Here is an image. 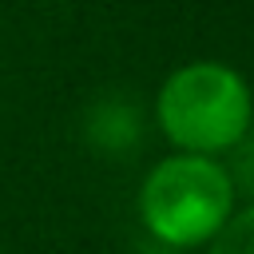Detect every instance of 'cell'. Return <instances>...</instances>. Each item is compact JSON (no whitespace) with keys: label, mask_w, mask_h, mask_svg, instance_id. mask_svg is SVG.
<instances>
[{"label":"cell","mask_w":254,"mask_h":254,"mask_svg":"<svg viewBox=\"0 0 254 254\" xmlns=\"http://www.w3.org/2000/svg\"><path fill=\"white\" fill-rule=\"evenodd\" d=\"M139 214L159 242L198 246L234 214V179L218 159L179 151L147 171Z\"/></svg>","instance_id":"cell-2"},{"label":"cell","mask_w":254,"mask_h":254,"mask_svg":"<svg viewBox=\"0 0 254 254\" xmlns=\"http://www.w3.org/2000/svg\"><path fill=\"white\" fill-rule=\"evenodd\" d=\"M159 127L190 155H218L246 139L250 91L246 79L214 60L187 64L159 87Z\"/></svg>","instance_id":"cell-1"},{"label":"cell","mask_w":254,"mask_h":254,"mask_svg":"<svg viewBox=\"0 0 254 254\" xmlns=\"http://www.w3.org/2000/svg\"><path fill=\"white\" fill-rule=\"evenodd\" d=\"M206 242H210L206 254H254V210L250 206L234 210Z\"/></svg>","instance_id":"cell-3"}]
</instances>
